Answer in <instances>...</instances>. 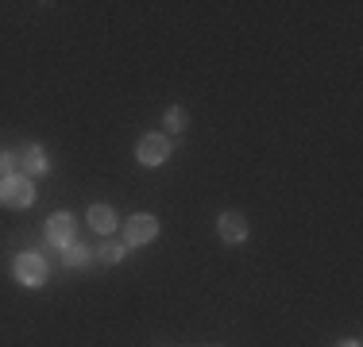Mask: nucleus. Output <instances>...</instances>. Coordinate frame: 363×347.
Listing matches in <instances>:
<instances>
[{"label":"nucleus","mask_w":363,"mask_h":347,"mask_svg":"<svg viewBox=\"0 0 363 347\" xmlns=\"http://www.w3.org/2000/svg\"><path fill=\"white\" fill-rule=\"evenodd\" d=\"M35 181L23 178V174H12V178H0V205L4 208H31L35 205Z\"/></svg>","instance_id":"obj_1"},{"label":"nucleus","mask_w":363,"mask_h":347,"mask_svg":"<svg viewBox=\"0 0 363 347\" xmlns=\"http://www.w3.org/2000/svg\"><path fill=\"white\" fill-rule=\"evenodd\" d=\"M167 159H170V139L162 132H147L140 143H135V162H140V166L159 170V166H167Z\"/></svg>","instance_id":"obj_2"},{"label":"nucleus","mask_w":363,"mask_h":347,"mask_svg":"<svg viewBox=\"0 0 363 347\" xmlns=\"http://www.w3.org/2000/svg\"><path fill=\"white\" fill-rule=\"evenodd\" d=\"M159 220H155L151 212H132L124 220V243L128 247H147V243H155L159 239Z\"/></svg>","instance_id":"obj_3"},{"label":"nucleus","mask_w":363,"mask_h":347,"mask_svg":"<svg viewBox=\"0 0 363 347\" xmlns=\"http://www.w3.org/2000/svg\"><path fill=\"white\" fill-rule=\"evenodd\" d=\"M12 274L20 285H28V290H39L43 282H47V263H43V255H35V251H20L12 263Z\"/></svg>","instance_id":"obj_4"},{"label":"nucleus","mask_w":363,"mask_h":347,"mask_svg":"<svg viewBox=\"0 0 363 347\" xmlns=\"http://www.w3.org/2000/svg\"><path fill=\"white\" fill-rule=\"evenodd\" d=\"M217 236L228 243V247H236V243H247V236H252V224H247L244 212L228 208V212L217 216Z\"/></svg>","instance_id":"obj_5"},{"label":"nucleus","mask_w":363,"mask_h":347,"mask_svg":"<svg viewBox=\"0 0 363 347\" xmlns=\"http://www.w3.org/2000/svg\"><path fill=\"white\" fill-rule=\"evenodd\" d=\"M16 162H20V174L23 178H43V174H50V159H47V151H43L39 143H28L20 154H16Z\"/></svg>","instance_id":"obj_6"},{"label":"nucleus","mask_w":363,"mask_h":347,"mask_svg":"<svg viewBox=\"0 0 363 347\" xmlns=\"http://www.w3.org/2000/svg\"><path fill=\"white\" fill-rule=\"evenodd\" d=\"M47 239L55 243L58 251H66L74 243V216L70 212H50L47 216Z\"/></svg>","instance_id":"obj_7"},{"label":"nucleus","mask_w":363,"mask_h":347,"mask_svg":"<svg viewBox=\"0 0 363 347\" xmlns=\"http://www.w3.org/2000/svg\"><path fill=\"white\" fill-rule=\"evenodd\" d=\"M85 224H89L97 236H112L116 232V224H120V216H116V208L112 205H89V212H85Z\"/></svg>","instance_id":"obj_8"},{"label":"nucleus","mask_w":363,"mask_h":347,"mask_svg":"<svg viewBox=\"0 0 363 347\" xmlns=\"http://www.w3.org/2000/svg\"><path fill=\"white\" fill-rule=\"evenodd\" d=\"M186 127H189V112L182 108V104H170V108L162 112V135H167V139L170 135H182Z\"/></svg>","instance_id":"obj_9"},{"label":"nucleus","mask_w":363,"mask_h":347,"mask_svg":"<svg viewBox=\"0 0 363 347\" xmlns=\"http://www.w3.org/2000/svg\"><path fill=\"white\" fill-rule=\"evenodd\" d=\"M97 255H101V263H105V266H116V263H124V258L132 255V247H128L124 239H112V236H108L105 247H101Z\"/></svg>","instance_id":"obj_10"},{"label":"nucleus","mask_w":363,"mask_h":347,"mask_svg":"<svg viewBox=\"0 0 363 347\" xmlns=\"http://www.w3.org/2000/svg\"><path fill=\"white\" fill-rule=\"evenodd\" d=\"M62 263H66V266H74V271H82V266H89V263H93V251H89V247H82V243H70V247L62 251Z\"/></svg>","instance_id":"obj_11"},{"label":"nucleus","mask_w":363,"mask_h":347,"mask_svg":"<svg viewBox=\"0 0 363 347\" xmlns=\"http://www.w3.org/2000/svg\"><path fill=\"white\" fill-rule=\"evenodd\" d=\"M16 166H20V162H16V154L12 151H0V178H12Z\"/></svg>","instance_id":"obj_12"},{"label":"nucleus","mask_w":363,"mask_h":347,"mask_svg":"<svg viewBox=\"0 0 363 347\" xmlns=\"http://www.w3.org/2000/svg\"><path fill=\"white\" fill-rule=\"evenodd\" d=\"M333 347H363L359 340H340V343H333Z\"/></svg>","instance_id":"obj_13"},{"label":"nucleus","mask_w":363,"mask_h":347,"mask_svg":"<svg viewBox=\"0 0 363 347\" xmlns=\"http://www.w3.org/2000/svg\"><path fill=\"white\" fill-rule=\"evenodd\" d=\"M213 347H224V343H213Z\"/></svg>","instance_id":"obj_14"}]
</instances>
